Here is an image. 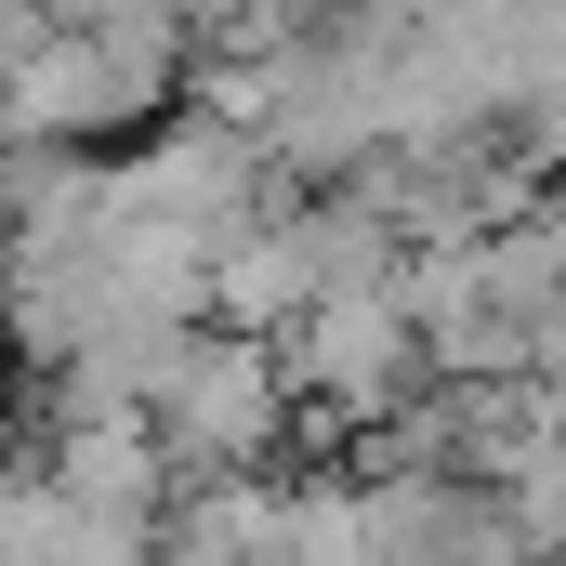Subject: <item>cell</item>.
I'll return each instance as SVG.
<instances>
[{"label":"cell","instance_id":"obj_1","mask_svg":"<svg viewBox=\"0 0 566 566\" xmlns=\"http://www.w3.org/2000/svg\"><path fill=\"white\" fill-rule=\"evenodd\" d=\"M185 80H198V40L106 0L93 27H53V40L0 80V133L13 145H66V158H119V145L185 119Z\"/></svg>","mask_w":566,"mask_h":566},{"label":"cell","instance_id":"obj_2","mask_svg":"<svg viewBox=\"0 0 566 566\" xmlns=\"http://www.w3.org/2000/svg\"><path fill=\"white\" fill-rule=\"evenodd\" d=\"M277 356H290V396H303V448L369 434V422H396L409 396H434L422 316H409L396 290H329V303H303L277 329Z\"/></svg>","mask_w":566,"mask_h":566},{"label":"cell","instance_id":"obj_3","mask_svg":"<svg viewBox=\"0 0 566 566\" xmlns=\"http://www.w3.org/2000/svg\"><path fill=\"white\" fill-rule=\"evenodd\" d=\"M290 434H303L290 356H277V343H251V329H198L185 369H171V396H158V448H171V474H185V488H211V474H264Z\"/></svg>","mask_w":566,"mask_h":566},{"label":"cell","instance_id":"obj_4","mask_svg":"<svg viewBox=\"0 0 566 566\" xmlns=\"http://www.w3.org/2000/svg\"><path fill=\"white\" fill-rule=\"evenodd\" d=\"M40 474L80 501V514H106V527H171V501H185V474H171V448L158 422H53L40 434Z\"/></svg>","mask_w":566,"mask_h":566},{"label":"cell","instance_id":"obj_5","mask_svg":"<svg viewBox=\"0 0 566 566\" xmlns=\"http://www.w3.org/2000/svg\"><path fill=\"white\" fill-rule=\"evenodd\" d=\"M0 566H158V541L80 514L40 461H0Z\"/></svg>","mask_w":566,"mask_h":566},{"label":"cell","instance_id":"obj_6","mask_svg":"<svg viewBox=\"0 0 566 566\" xmlns=\"http://www.w3.org/2000/svg\"><path fill=\"white\" fill-rule=\"evenodd\" d=\"M316 303V264H303V224L290 211H264L224 264H211V329H251V343H277L290 316Z\"/></svg>","mask_w":566,"mask_h":566},{"label":"cell","instance_id":"obj_7","mask_svg":"<svg viewBox=\"0 0 566 566\" xmlns=\"http://www.w3.org/2000/svg\"><path fill=\"white\" fill-rule=\"evenodd\" d=\"M119 13H158V27H185V40H198V27H211L224 0H119Z\"/></svg>","mask_w":566,"mask_h":566},{"label":"cell","instance_id":"obj_8","mask_svg":"<svg viewBox=\"0 0 566 566\" xmlns=\"http://www.w3.org/2000/svg\"><path fill=\"white\" fill-rule=\"evenodd\" d=\"M527 566H554V554H527Z\"/></svg>","mask_w":566,"mask_h":566}]
</instances>
